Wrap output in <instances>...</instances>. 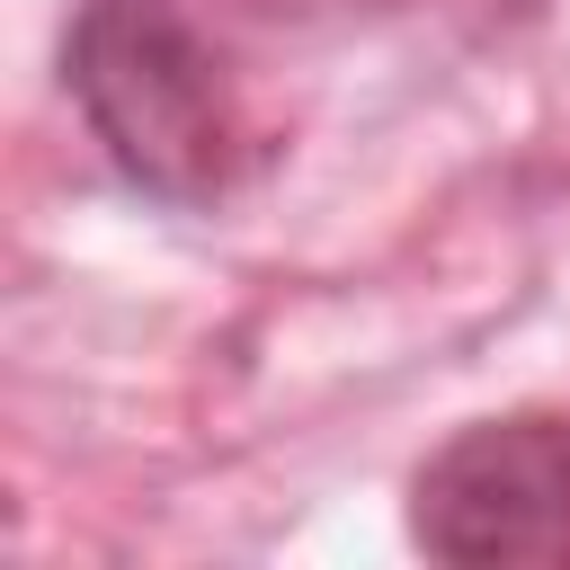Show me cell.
Returning <instances> with one entry per match:
<instances>
[{"label": "cell", "instance_id": "1", "mask_svg": "<svg viewBox=\"0 0 570 570\" xmlns=\"http://www.w3.org/2000/svg\"><path fill=\"white\" fill-rule=\"evenodd\" d=\"M62 71H71L89 134L134 187L169 205H214L232 187L240 107L187 0H89Z\"/></svg>", "mask_w": 570, "mask_h": 570}, {"label": "cell", "instance_id": "2", "mask_svg": "<svg viewBox=\"0 0 570 570\" xmlns=\"http://www.w3.org/2000/svg\"><path fill=\"white\" fill-rule=\"evenodd\" d=\"M436 561H570V419H481L410 481Z\"/></svg>", "mask_w": 570, "mask_h": 570}]
</instances>
